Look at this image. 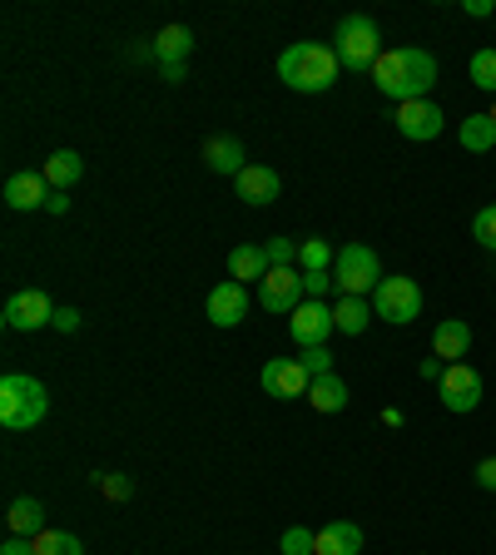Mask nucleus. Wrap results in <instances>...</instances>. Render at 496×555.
<instances>
[{"label":"nucleus","instance_id":"nucleus-1","mask_svg":"<svg viewBox=\"0 0 496 555\" xmlns=\"http://www.w3.org/2000/svg\"><path fill=\"white\" fill-rule=\"evenodd\" d=\"M372 85H378L387 100L407 104V100H428L432 85H437V55L422 46H397L382 50L378 65H372Z\"/></svg>","mask_w":496,"mask_h":555},{"label":"nucleus","instance_id":"nucleus-2","mask_svg":"<svg viewBox=\"0 0 496 555\" xmlns=\"http://www.w3.org/2000/svg\"><path fill=\"white\" fill-rule=\"evenodd\" d=\"M338 75H343L338 50L318 46V40H298V46H289L278 55V80L298 94H328L338 85Z\"/></svg>","mask_w":496,"mask_h":555},{"label":"nucleus","instance_id":"nucleus-3","mask_svg":"<svg viewBox=\"0 0 496 555\" xmlns=\"http://www.w3.org/2000/svg\"><path fill=\"white\" fill-rule=\"evenodd\" d=\"M50 412V392L46 382L25 377V372H5L0 377V427L5 431H30L40 427Z\"/></svg>","mask_w":496,"mask_h":555},{"label":"nucleus","instance_id":"nucleus-4","mask_svg":"<svg viewBox=\"0 0 496 555\" xmlns=\"http://www.w3.org/2000/svg\"><path fill=\"white\" fill-rule=\"evenodd\" d=\"M382 263L378 254H372L368 243H347V248H338L333 258V288L343 293V298H372L382 283Z\"/></svg>","mask_w":496,"mask_h":555},{"label":"nucleus","instance_id":"nucleus-5","mask_svg":"<svg viewBox=\"0 0 496 555\" xmlns=\"http://www.w3.org/2000/svg\"><path fill=\"white\" fill-rule=\"evenodd\" d=\"M333 40H338L333 50H338V65L343 69H372L382 55V30L372 15H343Z\"/></svg>","mask_w":496,"mask_h":555},{"label":"nucleus","instance_id":"nucleus-6","mask_svg":"<svg viewBox=\"0 0 496 555\" xmlns=\"http://www.w3.org/2000/svg\"><path fill=\"white\" fill-rule=\"evenodd\" d=\"M422 308H428V298H422V283L417 278H382L378 293H372V312H378L382 323H393V327H407L422 318Z\"/></svg>","mask_w":496,"mask_h":555},{"label":"nucleus","instance_id":"nucleus-7","mask_svg":"<svg viewBox=\"0 0 496 555\" xmlns=\"http://www.w3.org/2000/svg\"><path fill=\"white\" fill-rule=\"evenodd\" d=\"M333 333H338V323H333V308H328L323 298H303L298 308L289 312V337L298 343V352L303 347H328Z\"/></svg>","mask_w":496,"mask_h":555},{"label":"nucleus","instance_id":"nucleus-8","mask_svg":"<svg viewBox=\"0 0 496 555\" xmlns=\"http://www.w3.org/2000/svg\"><path fill=\"white\" fill-rule=\"evenodd\" d=\"M437 392H442V406H447V412L467 416V412H476V406H482L486 382H482V372H476L472 362H452L447 377L437 382Z\"/></svg>","mask_w":496,"mask_h":555},{"label":"nucleus","instance_id":"nucleus-9","mask_svg":"<svg viewBox=\"0 0 496 555\" xmlns=\"http://www.w3.org/2000/svg\"><path fill=\"white\" fill-rule=\"evenodd\" d=\"M258 382H264V392L278 397V402H298V397H308V387H313L308 367H303L298 358H268L264 372H258Z\"/></svg>","mask_w":496,"mask_h":555},{"label":"nucleus","instance_id":"nucleus-10","mask_svg":"<svg viewBox=\"0 0 496 555\" xmlns=\"http://www.w3.org/2000/svg\"><path fill=\"white\" fill-rule=\"evenodd\" d=\"M0 318H5V327H11V333H40V327L55 323V302H50L40 288H25V293H15V298L5 302V312H0Z\"/></svg>","mask_w":496,"mask_h":555},{"label":"nucleus","instance_id":"nucleus-11","mask_svg":"<svg viewBox=\"0 0 496 555\" xmlns=\"http://www.w3.org/2000/svg\"><path fill=\"white\" fill-rule=\"evenodd\" d=\"M442 129H447V115H442L432 100H407L397 104V134L412 139V144H428V139H437Z\"/></svg>","mask_w":496,"mask_h":555},{"label":"nucleus","instance_id":"nucleus-12","mask_svg":"<svg viewBox=\"0 0 496 555\" xmlns=\"http://www.w3.org/2000/svg\"><path fill=\"white\" fill-rule=\"evenodd\" d=\"M303 298H308V293H303L298 268H268V278L258 283V302H264L268 312H293Z\"/></svg>","mask_w":496,"mask_h":555},{"label":"nucleus","instance_id":"nucleus-13","mask_svg":"<svg viewBox=\"0 0 496 555\" xmlns=\"http://www.w3.org/2000/svg\"><path fill=\"white\" fill-rule=\"evenodd\" d=\"M204 312H208V323H214V327H239L243 318H249V288H243V283H233V278H224L219 288L208 293Z\"/></svg>","mask_w":496,"mask_h":555},{"label":"nucleus","instance_id":"nucleus-14","mask_svg":"<svg viewBox=\"0 0 496 555\" xmlns=\"http://www.w3.org/2000/svg\"><path fill=\"white\" fill-rule=\"evenodd\" d=\"M50 194H55V189L46 184V173L40 169H21V173L5 179V204H11L15 214H25V208H46Z\"/></svg>","mask_w":496,"mask_h":555},{"label":"nucleus","instance_id":"nucleus-15","mask_svg":"<svg viewBox=\"0 0 496 555\" xmlns=\"http://www.w3.org/2000/svg\"><path fill=\"white\" fill-rule=\"evenodd\" d=\"M432 352H437L442 362H467V352H472V323L467 318H442L437 327H432Z\"/></svg>","mask_w":496,"mask_h":555},{"label":"nucleus","instance_id":"nucleus-16","mask_svg":"<svg viewBox=\"0 0 496 555\" xmlns=\"http://www.w3.org/2000/svg\"><path fill=\"white\" fill-rule=\"evenodd\" d=\"M233 189H239V198L243 204H254V208H264V204H274L278 198V189H283V179H278L268 164H249V169L233 179Z\"/></svg>","mask_w":496,"mask_h":555},{"label":"nucleus","instance_id":"nucleus-17","mask_svg":"<svg viewBox=\"0 0 496 555\" xmlns=\"http://www.w3.org/2000/svg\"><path fill=\"white\" fill-rule=\"evenodd\" d=\"M189 50H194V30H189V25H164V30L150 40V55L160 60V69L164 65H185Z\"/></svg>","mask_w":496,"mask_h":555},{"label":"nucleus","instance_id":"nucleus-18","mask_svg":"<svg viewBox=\"0 0 496 555\" xmlns=\"http://www.w3.org/2000/svg\"><path fill=\"white\" fill-rule=\"evenodd\" d=\"M204 164L214 173H224V179H229V173L239 179V173L249 169V159H243V144L233 134H214V139H208V144H204Z\"/></svg>","mask_w":496,"mask_h":555},{"label":"nucleus","instance_id":"nucleus-19","mask_svg":"<svg viewBox=\"0 0 496 555\" xmlns=\"http://www.w3.org/2000/svg\"><path fill=\"white\" fill-rule=\"evenodd\" d=\"M313 555H363V526L353 520H328L318 531V551Z\"/></svg>","mask_w":496,"mask_h":555},{"label":"nucleus","instance_id":"nucleus-20","mask_svg":"<svg viewBox=\"0 0 496 555\" xmlns=\"http://www.w3.org/2000/svg\"><path fill=\"white\" fill-rule=\"evenodd\" d=\"M229 278L233 283H264L268 278V254L258 248V243H239V248H229Z\"/></svg>","mask_w":496,"mask_h":555},{"label":"nucleus","instance_id":"nucleus-21","mask_svg":"<svg viewBox=\"0 0 496 555\" xmlns=\"http://www.w3.org/2000/svg\"><path fill=\"white\" fill-rule=\"evenodd\" d=\"M40 173H46V184L60 189V194H69V189L80 184V173H85V159L75 150H55L46 164H40Z\"/></svg>","mask_w":496,"mask_h":555},{"label":"nucleus","instance_id":"nucleus-22","mask_svg":"<svg viewBox=\"0 0 496 555\" xmlns=\"http://www.w3.org/2000/svg\"><path fill=\"white\" fill-rule=\"evenodd\" d=\"M5 526H11V535H25V541H35V535L46 531V506L35 496H15L11 511H5Z\"/></svg>","mask_w":496,"mask_h":555},{"label":"nucleus","instance_id":"nucleus-23","mask_svg":"<svg viewBox=\"0 0 496 555\" xmlns=\"http://www.w3.org/2000/svg\"><path fill=\"white\" fill-rule=\"evenodd\" d=\"M308 406H313V412H323V416L343 412V406H347V382L338 377V372H328V377H313Z\"/></svg>","mask_w":496,"mask_h":555},{"label":"nucleus","instance_id":"nucleus-24","mask_svg":"<svg viewBox=\"0 0 496 555\" xmlns=\"http://www.w3.org/2000/svg\"><path fill=\"white\" fill-rule=\"evenodd\" d=\"M372 318H378V312H372V298H338V308H333L338 333H347V337H363Z\"/></svg>","mask_w":496,"mask_h":555},{"label":"nucleus","instance_id":"nucleus-25","mask_svg":"<svg viewBox=\"0 0 496 555\" xmlns=\"http://www.w3.org/2000/svg\"><path fill=\"white\" fill-rule=\"evenodd\" d=\"M467 154H492L496 150V119L492 115H467L462 129H457Z\"/></svg>","mask_w":496,"mask_h":555},{"label":"nucleus","instance_id":"nucleus-26","mask_svg":"<svg viewBox=\"0 0 496 555\" xmlns=\"http://www.w3.org/2000/svg\"><path fill=\"white\" fill-rule=\"evenodd\" d=\"M333 258H338V248L328 238L298 243V268H303V273H333Z\"/></svg>","mask_w":496,"mask_h":555},{"label":"nucleus","instance_id":"nucleus-27","mask_svg":"<svg viewBox=\"0 0 496 555\" xmlns=\"http://www.w3.org/2000/svg\"><path fill=\"white\" fill-rule=\"evenodd\" d=\"M35 555H85V545H80V535H69V531H40L35 535Z\"/></svg>","mask_w":496,"mask_h":555},{"label":"nucleus","instance_id":"nucleus-28","mask_svg":"<svg viewBox=\"0 0 496 555\" xmlns=\"http://www.w3.org/2000/svg\"><path fill=\"white\" fill-rule=\"evenodd\" d=\"M467 69H472V85H476V90L496 94V50H492V46H482V50H476V55H472V65H467Z\"/></svg>","mask_w":496,"mask_h":555},{"label":"nucleus","instance_id":"nucleus-29","mask_svg":"<svg viewBox=\"0 0 496 555\" xmlns=\"http://www.w3.org/2000/svg\"><path fill=\"white\" fill-rule=\"evenodd\" d=\"M313 551H318V531H308V526H289L283 541H278V555H313Z\"/></svg>","mask_w":496,"mask_h":555},{"label":"nucleus","instance_id":"nucleus-30","mask_svg":"<svg viewBox=\"0 0 496 555\" xmlns=\"http://www.w3.org/2000/svg\"><path fill=\"white\" fill-rule=\"evenodd\" d=\"M472 238L482 243V248H492V254H496V204L476 208V219H472Z\"/></svg>","mask_w":496,"mask_h":555},{"label":"nucleus","instance_id":"nucleus-31","mask_svg":"<svg viewBox=\"0 0 496 555\" xmlns=\"http://www.w3.org/2000/svg\"><path fill=\"white\" fill-rule=\"evenodd\" d=\"M264 254H268V268H293L298 263V243L293 238H268Z\"/></svg>","mask_w":496,"mask_h":555},{"label":"nucleus","instance_id":"nucleus-32","mask_svg":"<svg viewBox=\"0 0 496 555\" xmlns=\"http://www.w3.org/2000/svg\"><path fill=\"white\" fill-rule=\"evenodd\" d=\"M298 362L308 367V377H328V372H333V352H328V347H303Z\"/></svg>","mask_w":496,"mask_h":555},{"label":"nucleus","instance_id":"nucleus-33","mask_svg":"<svg viewBox=\"0 0 496 555\" xmlns=\"http://www.w3.org/2000/svg\"><path fill=\"white\" fill-rule=\"evenodd\" d=\"M100 491L110 501H129V496H135V481H129L125 472H110V476H100Z\"/></svg>","mask_w":496,"mask_h":555},{"label":"nucleus","instance_id":"nucleus-34","mask_svg":"<svg viewBox=\"0 0 496 555\" xmlns=\"http://www.w3.org/2000/svg\"><path fill=\"white\" fill-rule=\"evenodd\" d=\"M417 377H422V382H442V377H447V362H442L437 352H432V358L417 362Z\"/></svg>","mask_w":496,"mask_h":555},{"label":"nucleus","instance_id":"nucleus-35","mask_svg":"<svg viewBox=\"0 0 496 555\" xmlns=\"http://www.w3.org/2000/svg\"><path fill=\"white\" fill-rule=\"evenodd\" d=\"M328 288H333V273H303V293L308 298H323Z\"/></svg>","mask_w":496,"mask_h":555},{"label":"nucleus","instance_id":"nucleus-36","mask_svg":"<svg viewBox=\"0 0 496 555\" xmlns=\"http://www.w3.org/2000/svg\"><path fill=\"white\" fill-rule=\"evenodd\" d=\"M50 327H55V333H75V327H80V312L65 302V308H55V323H50Z\"/></svg>","mask_w":496,"mask_h":555},{"label":"nucleus","instance_id":"nucleus-37","mask_svg":"<svg viewBox=\"0 0 496 555\" xmlns=\"http://www.w3.org/2000/svg\"><path fill=\"white\" fill-rule=\"evenodd\" d=\"M476 486H482V491H496V456L476 462Z\"/></svg>","mask_w":496,"mask_h":555},{"label":"nucleus","instance_id":"nucleus-38","mask_svg":"<svg viewBox=\"0 0 496 555\" xmlns=\"http://www.w3.org/2000/svg\"><path fill=\"white\" fill-rule=\"evenodd\" d=\"M0 555H35V541H25V535H11V541L0 545Z\"/></svg>","mask_w":496,"mask_h":555},{"label":"nucleus","instance_id":"nucleus-39","mask_svg":"<svg viewBox=\"0 0 496 555\" xmlns=\"http://www.w3.org/2000/svg\"><path fill=\"white\" fill-rule=\"evenodd\" d=\"M462 11L472 15V21H486V15H492L496 5H492V0H462Z\"/></svg>","mask_w":496,"mask_h":555},{"label":"nucleus","instance_id":"nucleus-40","mask_svg":"<svg viewBox=\"0 0 496 555\" xmlns=\"http://www.w3.org/2000/svg\"><path fill=\"white\" fill-rule=\"evenodd\" d=\"M65 208H69V194H60V189H55V194H50V204H46V214H65Z\"/></svg>","mask_w":496,"mask_h":555},{"label":"nucleus","instance_id":"nucleus-41","mask_svg":"<svg viewBox=\"0 0 496 555\" xmlns=\"http://www.w3.org/2000/svg\"><path fill=\"white\" fill-rule=\"evenodd\" d=\"M382 422H387V427H403V422H407L403 406H387V412H382Z\"/></svg>","mask_w":496,"mask_h":555},{"label":"nucleus","instance_id":"nucleus-42","mask_svg":"<svg viewBox=\"0 0 496 555\" xmlns=\"http://www.w3.org/2000/svg\"><path fill=\"white\" fill-rule=\"evenodd\" d=\"M160 75H164V80H169V85H179V80H185V65H164Z\"/></svg>","mask_w":496,"mask_h":555},{"label":"nucleus","instance_id":"nucleus-43","mask_svg":"<svg viewBox=\"0 0 496 555\" xmlns=\"http://www.w3.org/2000/svg\"><path fill=\"white\" fill-rule=\"evenodd\" d=\"M486 115H492V119H496V104H492V109H486Z\"/></svg>","mask_w":496,"mask_h":555}]
</instances>
